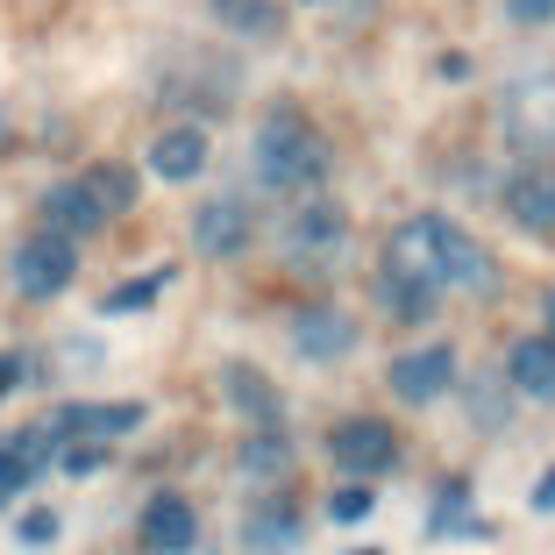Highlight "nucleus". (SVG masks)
Returning a JSON list of instances; mask_svg holds the SVG:
<instances>
[{
  "label": "nucleus",
  "mask_w": 555,
  "mask_h": 555,
  "mask_svg": "<svg viewBox=\"0 0 555 555\" xmlns=\"http://www.w3.org/2000/svg\"><path fill=\"white\" fill-rule=\"evenodd\" d=\"M285 463H293V441L278 435V427H257V435L243 441V470L249 477H285Z\"/></svg>",
  "instance_id": "19"
},
{
  "label": "nucleus",
  "mask_w": 555,
  "mask_h": 555,
  "mask_svg": "<svg viewBox=\"0 0 555 555\" xmlns=\"http://www.w3.org/2000/svg\"><path fill=\"white\" fill-rule=\"evenodd\" d=\"M327 463H335V470H349V477H385L399 463L392 421H371V413L335 421V427H327Z\"/></svg>",
  "instance_id": "5"
},
{
  "label": "nucleus",
  "mask_w": 555,
  "mask_h": 555,
  "mask_svg": "<svg viewBox=\"0 0 555 555\" xmlns=\"http://www.w3.org/2000/svg\"><path fill=\"white\" fill-rule=\"evenodd\" d=\"M143 541L157 555H185L199 541V513H193V499H179V491H164V499H150V513H143Z\"/></svg>",
  "instance_id": "13"
},
{
  "label": "nucleus",
  "mask_w": 555,
  "mask_h": 555,
  "mask_svg": "<svg viewBox=\"0 0 555 555\" xmlns=\"http://www.w3.org/2000/svg\"><path fill=\"white\" fill-rule=\"evenodd\" d=\"M221 385H229V392L243 399V413H249L257 427H278V392L263 385L257 371H243V363H229V371H221Z\"/></svg>",
  "instance_id": "18"
},
{
  "label": "nucleus",
  "mask_w": 555,
  "mask_h": 555,
  "mask_svg": "<svg viewBox=\"0 0 555 555\" xmlns=\"http://www.w3.org/2000/svg\"><path fill=\"white\" fill-rule=\"evenodd\" d=\"M150 171H157V179H171V185H179V179H199V171H207V135L185 129V121H179V129H164L157 143H150Z\"/></svg>",
  "instance_id": "15"
},
{
  "label": "nucleus",
  "mask_w": 555,
  "mask_h": 555,
  "mask_svg": "<svg viewBox=\"0 0 555 555\" xmlns=\"http://www.w3.org/2000/svg\"><path fill=\"white\" fill-rule=\"evenodd\" d=\"M164 285H171V271H143V278H129L121 293H107V299H100V313H143L150 299L164 293Z\"/></svg>",
  "instance_id": "21"
},
{
  "label": "nucleus",
  "mask_w": 555,
  "mask_h": 555,
  "mask_svg": "<svg viewBox=\"0 0 555 555\" xmlns=\"http://www.w3.org/2000/svg\"><path fill=\"white\" fill-rule=\"evenodd\" d=\"M392 399H406V406H435L449 385H456V349L449 343H421L406 349V357H392Z\"/></svg>",
  "instance_id": "7"
},
{
  "label": "nucleus",
  "mask_w": 555,
  "mask_h": 555,
  "mask_svg": "<svg viewBox=\"0 0 555 555\" xmlns=\"http://www.w3.org/2000/svg\"><path fill=\"white\" fill-rule=\"evenodd\" d=\"M249 235H257V221H249V207L235 193L199 199V207H193V249H199V257H243Z\"/></svg>",
  "instance_id": "9"
},
{
  "label": "nucleus",
  "mask_w": 555,
  "mask_h": 555,
  "mask_svg": "<svg viewBox=\"0 0 555 555\" xmlns=\"http://www.w3.org/2000/svg\"><path fill=\"white\" fill-rule=\"evenodd\" d=\"M43 229L65 235V243H79V235L107 229V207L86 193V179H65V185H50V193H43Z\"/></svg>",
  "instance_id": "11"
},
{
  "label": "nucleus",
  "mask_w": 555,
  "mask_h": 555,
  "mask_svg": "<svg viewBox=\"0 0 555 555\" xmlns=\"http://www.w3.org/2000/svg\"><path fill=\"white\" fill-rule=\"evenodd\" d=\"M307 8H327V0H307Z\"/></svg>",
  "instance_id": "31"
},
{
  "label": "nucleus",
  "mask_w": 555,
  "mask_h": 555,
  "mask_svg": "<svg viewBox=\"0 0 555 555\" xmlns=\"http://www.w3.org/2000/svg\"><path fill=\"white\" fill-rule=\"evenodd\" d=\"M0 150H8V107H0Z\"/></svg>",
  "instance_id": "29"
},
{
  "label": "nucleus",
  "mask_w": 555,
  "mask_h": 555,
  "mask_svg": "<svg viewBox=\"0 0 555 555\" xmlns=\"http://www.w3.org/2000/svg\"><path fill=\"white\" fill-rule=\"evenodd\" d=\"M214 15H221V29H235V36H271L278 29V0H214Z\"/></svg>",
  "instance_id": "20"
},
{
  "label": "nucleus",
  "mask_w": 555,
  "mask_h": 555,
  "mask_svg": "<svg viewBox=\"0 0 555 555\" xmlns=\"http://www.w3.org/2000/svg\"><path fill=\"white\" fill-rule=\"evenodd\" d=\"M79 278V243H65V235L36 229L29 243L15 249V293L22 299H57Z\"/></svg>",
  "instance_id": "6"
},
{
  "label": "nucleus",
  "mask_w": 555,
  "mask_h": 555,
  "mask_svg": "<svg viewBox=\"0 0 555 555\" xmlns=\"http://www.w3.org/2000/svg\"><path fill=\"white\" fill-rule=\"evenodd\" d=\"M293 349H299L307 363H343L349 349H357V313H343L335 299H313V307H299Z\"/></svg>",
  "instance_id": "8"
},
{
  "label": "nucleus",
  "mask_w": 555,
  "mask_h": 555,
  "mask_svg": "<svg viewBox=\"0 0 555 555\" xmlns=\"http://www.w3.org/2000/svg\"><path fill=\"white\" fill-rule=\"evenodd\" d=\"M363 555H371V548H363Z\"/></svg>",
  "instance_id": "32"
},
{
  "label": "nucleus",
  "mask_w": 555,
  "mask_h": 555,
  "mask_svg": "<svg viewBox=\"0 0 555 555\" xmlns=\"http://www.w3.org/2000/svg\"><path fill=\"white\" fill-rule=\"evenodd\" d=\"M86 193H93L100 207H107V221H115V214L135 207V193H143V185H135L129 164H93V171H86Z\"/></svg>",
  "instance_id": "17"
},
{
  "label": "nucleus",
  "mask_w": 555,
  "mask_h": 555,
  "mask_svg": "<svg viewBox=\"0 0 555 555\" xmlns=\"http://www.w3.org/2000/svg\"><path fill=\"white\" fill-rule=\"evenodd\" d=\"M57 441H115L129 427H143V399H107V406H65L57 421H43Z\"/></svg>",
  "instance_id": "10"
},
{
  "label": "nucleus",
  "mask_w": 555,
  "mask_h": 555,
  "mask_svg": "<svg viewBox=\"0 0 555 555\" xmlns=\"http://www.w3.org/2000/svg\"><path fill=\"white\" fill-rule=\"evenodd\" d=\"M506 377H513L520 399H541V406H548L555 399V343L548 335H520V343L506 349Z\"/></svg>",
  "instance_id": "14"
},
{
  "label": "nucleus",
  "mask_w": 555,
  "mask_h": 555,
  "mask_svg": "<svg viewBox=\"0 0 555 555\" xmlns=\"http://www.w3.org/2000/svg\"><path fill=\"white\" fill-rule=\"evenodd\" d=\"M499 129L520 150H555V72H520L499 93Z\"/></svg>",
  "instance_id": "3"
},
{
  "label": "nucleus",
  "mask_w": 555,
  "mask_h": 555,
  "mask_svg": "<svg viewBox=\"0 0 555 555\" xmlns=\"http://www.w3.org/2000/svg\"><path fill=\"white\" fill-rule=\"evenodd\" d=\"M506 15L520 22V29H548V22H555V0H506Z\"/></svg>",
  "instance_id": "25"
},
{
  "label": "nucleus",
  "mask_w": 555,
  "mask_h": 555,
  "mask_svg": "<svg viewBox=\"0 0 555 555\" xmlns=\"http://www.w3.org/2000/svg\"><path fill=\"white\" fill-rule=\"evenodd\" d=\"M249 541H257V555H293L299 548V520H293V513H257Z\"/></svg>",
  "instance_id": "22"
},
{
  "label": "nucleus",
  "mask_w": 555,
  "mask_h": 555,
  "mask_svg": "<svg viewBox=\"0 0 555 555\" xmlns=\"http://www.w3.org/2000/svg\"><path fill=\"white\" fill-rule=\"evenodd\" d=\"M534 506H541V513H555V470H548V477L534 485Z\"/></svg>",
  "instance_id": "28"
},
{
  "label": "nucleus",
  "mask_w": 555,
  "mask_h": 555,
  "mask_svg": "<svg viewBox=\"0 0 555 555\" xmlns=\"http://www.w3.org/2000/svg\"><path fill=\"white\" fill-rule=\"evenodd\" d=\"M15 385H22V357H15V349H0V399L15 392Z\"/></svg>",
  "instance_id": "27"
},
{
  "label": "nucleus",
  "mask_w": 555,
  "mask_h": 555,
  "mask_svg": "<svg viewBox=\"0 0 555 555\" xmlns=\"http://www.w3.org/2000/svg\"><path fill=\"white\" fill-rule=\"evenodd\" d=\"M385 271L413 278V285H427L441 299V293H485L491 278H499V263L449 214H413V221L392 229V243H385Z\"/></svg>",
  "instance_id": "1"
},
{
  "label": "nucleus",
  "mask_w": 555,
  "mask_h": 555,
  "mask_svg": "<svg viewBox=\"0 0 555 555\" xmlns=\"http://www.w3.org/2000/svg\"><path fill=\"white\" fill-rule=\"evenodd\" d=\"M29 477H36V463L22 456V441L8 435V441H0V506H8V499H15V491L29 485Z\"/></svg>",
  "instance_id": "23"
},
{
  "label": "nucleus",
  "mask_w": 555,
  "mask_h": 555,
  "mask_svg": "<svg viewBox=\"0 0 555 555\" xmlns=\"http://www.w3.org/2000/svg\"><path fill=\"white\" fill-rule=\"evenodd\" d=\"M249 164H257V179L271 185V193H321L327 164H335V150H327V135L313 129V121L299 115H271L257 129V143H249Z\"/></svg>",
  "instance_id": "2"
},
{
  "label": "nucleus",
  "mask_w": 555,
  "mask_h": 555,
  "mask_svg": "<svg viewBox=\"0 0 555 555\" xmlns=\"http://www.w3.org/2000/svg\"><path fill=\"white\" fill-rule=\"evenodd\" d=\"M506 214L534 243H555V171H520L506 185Z\"/></svg>",
  "instance_id": "12"
},
{
  "label": "nucleus",
  "mask_w": 555,
  "mask_h": 555,
  "mask_svg": "<svg viewBox=\"0 0 555 555\" xmlns=\"http://www.w3.org/2000/svg\"><path fill=\"white\" fill-rule=\"evenodd\" d=\"M548 343H555V299H548Z\"/></svg>",
  "instance_id": "30"
},
{
  "label": "nucleus",
  "mask_w": 555,
  "mask_h": 555,
  "mask_svg": "<svg viewBox=\"0 0 555 555\" xmlns=\"http://www.w3.org/2000/svg\"><path fill=\"white\" fill-rule=\"evenodd\" d=\"M22 541H29V548H43V541H57V513H29V520H22Z\"/></svg>",
  "instance_id": "26"
},
{
  "label": "nucleus",
  "mask_w": 555,
  "mask_h": 555,
  "mask_svg": "<svg viewBox=\"0 0 555 555\" xmlns=\"http://www.w3.org/2000/svg\"><path fill=\"white\" fill-rule=\"evenodd\" d=\"M349 249V214L335 207L327 193H313V199H299L293 207V221H285V257L293 263H307V271H327V263Z\"/></svg>",
  "instance_id": "4"
},
{
  "label": "nucleus",
  "mask_w": 555,
  "mask_h": 555,
  "mask_svg": "<svg viewBox=\"0 0 555 555\" xmlns=\"http://www.w3.org/2000/svg\"><path fill=\"white\" fill-rule=\"evenodd\" d=\"M377 299H385V313H392V321H427V313L441 307L427 285H413V278H399V271H377Z\"/></svg>",
  "instance_id": "16"
},
{
  "label": "nucleus",
  "mask_w": 555,
  "mask_h": 555,
  "mask_svg": "<svg viewBox=\"0 0 555 555\" xmlns=\"http://www.w3.org/2000/svg\"><path fill=\"white\" fill-rule=\"evenodd\" d=\"M327 513H335V520H363V513H371V485H343L335 491V499H327Z\"/></svg>",
  "instance_id": "24"
}]
</instances>
